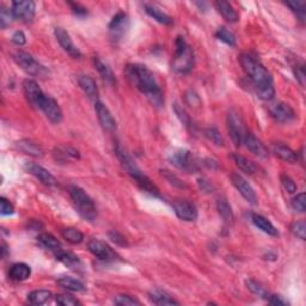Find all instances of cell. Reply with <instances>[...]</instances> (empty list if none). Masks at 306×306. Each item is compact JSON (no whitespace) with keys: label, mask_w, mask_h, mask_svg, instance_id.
<instances>
[{"label":"cell","mask_w":306,"mask_h":306,"mask_svg":"<svg viewBox=\"0 0 306 306\" xmlns=\"http://www.w3.org/2000/svg\"><path fill=\"white\" fill-rule=\"evenodd\" d=\"M108 236H109V239L111 240V242L117 244V246H120V247L128 246L127 240H126L125 237L122 236L121 233H118L117 231H110L109 233H108Z\"/></svg>","instance_id":"f5cc1de1"},{"label":"cell","mask_w":306,"mask_h":306,"mask_svg":"<svg viewBox=\"0 0 306 306\" xmlns=\"http://www.w3.org/2000/svg\"><path fill=\"white\" fill-rule=\"evenodd\" d=\"M0 213L2 215H11L14 213L13 205L5 197H0Z\"/></svg>","instance_id":"681fc988"},{"label":"cell","mask_w":306,"mask_h":306,"mask_svg":"<svg viewBox=\"0 0 306 306\" xmlns=\"http://www.w3.org/2000/svg\"><path fill=\"white\" fill-rule=\"evenodd\" d=\"M217 210L220 214V217L222 218L228 225H232L235 222V214H233L232 207L230 206V203L226 201L225 199H219L217 201Z\"/></svg>","instance_id":"1f68e13d"},{"label":"cell","mask_w":306,"mask_h":306,"mask_svg":"<svg viewBox=\"0 0 306 306\" xmlns=\"http://www.w3.org/2000/svg\"><path fill=\"white\" fill-rule=\"evenodd\" d=\"M12 42L14 43V45H17V46H23L25 42H27V37H25V35H24V32L23 31H16L14 32V34L12 35Z\"/></svg>","instance_id":"6f0895ef"},{"label":"cell","mask_w":306,"mask_h":306,"mask_svg":"<svg viewBox=\"0 0 306 306\" xmlns=\"http://www.w3.org/2000/svg\"><path fill=\"white\" fill-rule=\"evenodd\" d=\"M67 190L72 203L79 215L89 222L95 221L97 219V207L91 197L84 192V189L78 186H70Z\"/></svg>","instance_id":"277c9868"},{"label":"cell","mask_w":306,"mask_h":306,"mask_svg":"<svg viewBox=\"0 0 306 306\" xmlns=\"http://www.w3.org/2000/svg\"><path fill=\"white\" fill-rule=\"evenodd\" d=\"M174 109H175L176 115H177V117L179 118V120H181V122L185 124L186 127H189V126H190V117H189V115L186 113V110L183 109L181 106H178V104H175Z\"/></svg>","instance_id":"f907efd6"},{"label":"cell","mask_w":306,"mask_h":306,"mask_svg":"<svg viewBox=\"0 0 306 306\" xmlns=\"http://www.w3.org/2000/svg\"><path fill=\"white\" fill-rule=\"evenodd\" d=\"M7 253V247L5 246V243H3L2 246V257H5Z\"/></svg>","instance_id":"680465c9"},{"label":"cell","mask_w":306,"mask_h":306,"mask_svg":"<svg viewBox=\"0 0 306 306\" xmlns=\"http://www.w3.org/2000/svg\"><path fill=\"white\" fill-rule=\"evenodd\" d=\"M291 206L294 211L300 212V213H304L306 211V195L305 193H301L296 197H293L292 201H291Z\"/></svg>","instance_id":"ee69618b"},{"label":"cell","mask_w":306,"mask_h":306,"mask_svg":"<svg viewBox=\"0 0 306 306\" xmlns=\"http://www.w3.org/2000/svg\"><path fill=\"white\" fill-rule=\"evenodd\" d=\"M149 298L156 305H179L177 300H175L170 294L160 289L151 290L149 292Z\"/></svg>","instance_id":"d4e9b609"},{"label":"cell","mask_w":306,"mask_h":306,"mask_svg":"<svg viewBox=\"0 0 306 306\" xmlns=\"http://www.w3.org/2000/svg\"><path fill=\"white\" fill-rule=\"evenodd\" d=\"M273 151H274L275 156L279 157L280 159L283 161H287V163H297L298 161V153L294 152V151L289 147L285 144L278 142L273 145Z\"/></svg>","instance_id":"603a6c76"},{"label":"cell","mask_w":306,"mask_h":306,"mask_svg":"<svg viewBox=\"0 0 306 306\" xmlns=\"http://www.w3.org/2000/svg\"><path fill=\"white\" fill-rule=\"evenodd\" d=\"M54 157L56 160L66 163L70 159H79L80 152L72 146H60L54 150Z\"/></svg>","instance_id":"484cf974"},{"label":"cell","mask_w":306,"mask_h":306,"mask_svg":"<svg viewBox=\"0 0 306 306\" xmlns=\"http://www.w3.org/2000/svg\"><path fill=\"white\" fill-rule=\"evenodd\" d=\"M38 109H41L46 117L53 124H60L63 120V110H61L59 103L53 97L47 95L43 96L38 104Z\"/></svg>","instance_id":"30bf717a"},{"label":"cell","mask_w":306,"mask_h":306,"mask_svg":"<svg viewBox=\"0 0 306 306\" xmlns=\"http://www.w3.org/2000/svg\"><path fill=\"white\" fill-rule=\"evenodd\" d=\"M13 60L24 72H27L29 75L37 78H47L49 75V71L47 70L46 66L39 64L31 54L23 50H18L13 54Z\"/></svg>","instance_id":"8992f818"},{"label":"cell","mask_w":306,"mask_h":306,"mask_svg":"<svg viewBox=\"0 0 306 306\" xmlns=\"http://www.w3.org/2000/svg\"><path fill=\"white\" fill-rule=\"evenodd\" d=\"M287 6L291 7V10L294 13H297V17L299 18L301 22L305 21L306 16V3L300 2V0H294V2H287Z\"/></svg>","instance_id":"ab89813d"},{"label":"cell","mask_w":306,"mask_h":306,"mask_svg":"<svg viewBox=\"0 0 306 306\" xmlns=\"http://www.w3.org/2000/svg\"><path fill=\"white\" fill-rule=\"evenodd\" d=\"M54 255H55V258L57 261L61 262V263L65 266H67V267L74 268L80 263V260H79L77 255H74L73 253H70V251H65L63 249H60L55 251Z\"/></svg>","instance_id":"d6a6232c"},{"label":"cell","mask_w":306,"mask_h":306,"mask_svg":"<svg viewBox=\"0 0 306 306\" xmlns=\"http://www.w3.org/2000/svg\"><path fill=\"white\" fill-rule=\"evenodd\" d=\"M169 161L179 170L187 172H195L199 169L197 161L188 150H177L169 157Z\"/></svg>","instance_id":"ba28073f"},{"label":"cell","mask_w":306,"mask_h":306,"mask_svg":"<svg viewBox=\"0 0 306 306\" xmlns=\"http://www.w3.org/2000/svg\"><path fill=\"white\" fill-rule=\"evenodd\" d=\"M24 169L27 170V172L34 176L38 179L42 185L48 186V187H53L57 185L56 178L50 174V172L45 169L41 165L36 164V163H25Z\"/></svg>","instance_id":"9a60e30c"},{"label":"cell","mask_w":306,"mask_h":306,"mask_svg":"<svg viewBox=\"0 0 306 306\" xmlns=\"http://www.w3.org/2000/svg\"><path fill=\"white\" fill-rule=\"evenodd\" d=\"M128 27V18L125 12H118L113 17L109 23V32L113 41H118L125 35L126 29Z\"/></svg>","instance_id":"e0dca14e"},{"label":"cell","mask_w":306,"mask_h":306,"mask_svg":"<svg viewBox=\"0 0 306 306\" xmlns=\"http://www.w3.org/2000/svg\"><path fill=\"white\" fill-rule=\"evenodd\" d=\"M12 11L14 19H19L24 23H30L35 18L36 13V4L31 0H19V2H13Z\"/></svg>","instance_id":"9c48e42d"},{"label":"cell","mask_w":306,"mask_h":306,"mask_svg":"<svg viewBox=\"0 0 306 306\" xmlns=\"http://www.w3.org/2000/svg\"><path fill=\"white\" fill-rule=\"evenodd\" d=\"M144 9H145V12L149 14L151 18H153L154 21H157L158 23L169 25L172 23V18L168 16L167 13L164 12L163 10L159 9V7L153 5V4H145L144 5Z\"/></svg>","instance_id":"4316f807"},{"label":"cell","mask_w":306,"mask_h":306,"mask_svg":"<svg viewBox=\"0 0 306 306\" xmlns=\"http://www.w3.org/2000/svg\"><path fill=\"white\" fill-rule=\"evenodd\" d=\"M231 159L233 160V163H235L237 167L240 169V170L246 172V174L253 175L257 170V168H256V165H255V163H253V161L248 159V158L242 156V154L232 153L231 154Z\"/></svg>","instance_id":"4dcf8cb0"},{"label":"cell","mask_w":306,"mask_h":306,"mask_svg":"<svg viewBox=\"0 0 306 306\" xmlns=\"http://www.w3.org/2000/svg\"><path fill=\"white\" fill-rule=\"evenodd\" d=\"M114 303L120 306H133V305H141V303L136 299V298L132 296H127V294H120L116 296L114 299Z\"/></svg>","instance_id":"7bdbcfd3"},{"label":"cell","mask_w":306,"mask_h":306,"mask_svg":"<svg viewBox=\"0 0 306 306\" xmlns=\"http://www.w3.org/2000/svg\"><path fill=\"white\" fill-rule=\"evenodd\" d=\"M68 5L71 6L72 12H73L77 17H85L88 16V9L84 6H81L78 3H68Z\"/></svg>","instance_id":"db71d44e"},{"label":"cell","mask_w":306,"mask_h":306,"mask_svg":"<svg viewBox=\"0 0 306 306\" xmlns=\"http://www.w3.org/2000/svg\"><path fill=\"white\" fill-rule=\"evenodd\" d=\"M161 175L164 176L165 177V179H168L169 182L171 183V185H174V186H176V187H178V188H185L186 187V185L185 183H183V181H181V179H179L177 176L176 175H174L172 174V172H170V171H168V170H161Z\"/></svg>","instance_id":"c3c4849f"},{"label":"cell","mask_w":306,"mask_h":306,"mask_svg":"<svg viewBox=\"0 0 306 306\" xmlns=\"http://www.w3.org/2000/svg\"><path fill=\"white\" fill-rule=\"evenodd\" d=\"M205 135H206V138L210 140V141L213 142L214 145L222 146V144H224V139H222L220 132L215 127L207 128L206 131H205Z\"/></svg>","instance_id":"60d3db41"},{"label":"cell","mask_w":306,"mask_h":306,"mask_svg":"<svg viewBox=\"0 0 306 306\" xmlns=\"http://www.w3.org/2000/svg\"><path fill=\"white\" fill-rule=\"evenodd\" d=\"M291 232L301 240L306 239V222L304 220L296 221L291 225Z\"/></svg>","instance_id":"b9f144b4"},{"label":"cell","mask_w":306,"mask_h":306,"mask_svg":"<svg viewBox=\"0 0 306 306\" xmlns=\"http://www.w3.org/2000/svg\"><path fill=\"white\" fill-rule=\"evenodd\" d=\"M268 303L275 306H287L289 305V301L283 299L281 296H276V294H269L267 298Z\"/></svg>","instance_id":"11a10c76"},{"label":"cell","mask_w":306,"mask_h":306,"mask_svg":"<svg viewBox=\"0 0 306 306\" xmlns=\"http://www.w3.org/2000/svg\"><path fill=\"white\" fill-rule=\"evenodd\" d=\"M185 100L189 107L196 108V107L201 106V99H200L199 95H197L195 91H193V90H188V91L186 92Z\"/></svg>","instance_id":"bcb514c9"},{"label":"cell","mask_w":306,"mask_h":306,"mask_svg":"<svg viewBox=\"0 0 306 306\" xmlns=\"http://www.w3.org/2000/svg\"><path fill=\"white\" fill-rule=\"evenodd\" d=\"M16 147L18 151L23 152L24 154H28V156L34 157V158H42L43 157V150L42 147L38 145L37 142L31 141V140L23 139L21 141L16 144Z\"/></svg>","instance_id":"7402d4cb"},{"label":"cell","mask_w":306,"mask_h":306,"mask_svg":"<svg viewBox=\"0 0 306 306\" xmlns=\"http://www.w3.org/2000/svg\"><path fill=\"white\" fill-rule=\"evenodd\" d=\"M271 115L275 121L280 122V124H286V122L294 120V117H296V113H294L292 107L283 102L275 104L271 109Z\"/></svg>","instance_id":"d6986e66"},{"label":"cell","mask_w":306,"mask_h":306,"mask_svg":"<svg viewBox=\"0 0 306 306\" xmlns=\"http://www.w3.org/2000/svg\"><path fill=\"white\" fill-rule=\"evenodd\" d=\"M125 74L129 83L144 93L149 102L157 108L164 106V96L154 74L145 65L128 64L125 67Z\"/></svg>","instance_id":"6da1fadb"},{"label":"cell","mask_w":306,"mask_h":306,"mask_svg":"<svg viewBox=\"0 0 306 306\" xmlns=\"http://www.w3.org/2000/svg\"><path fill=\"white\" fill-rule=\"evenodd\" d=\"M9 275L13 281H24L30 278L31 268L25 263H16L10 268Z\"/></svg>","instance_id":"f1b7e54d"},{"label":"cell","mask_w":306,"mask_h":306,"mask_svg":"<svg viewBox=\"0 0 306 306\" xmlns=\"http://www.w3.org/2000/svg\"><path fill=\"white\" fill-rule=\"evenodd\" d=\"M230 178H231L232 185L236 187V189L238 190V192L240 193V195H242L244 199L248 201V202L251 205L257 203L256 193H255L253 187H251L249 183L246 181V178H243V176L237 174V172H232L231 176H230Z\"/></svg>","instance_id":"8fae6325"},{"label":"cell","mask_w":306,"mask_h":306,"mask_svg":"<svg viewBox=\"0 0 306 306\" xmlns=\"http://www.w3.org/2000/svg\"><path fill=\"white\" fill-rule=\"evenodd\" d=\"M251 221L254 222V225L256 226V228H258L261 231H263L264 233H267V235H269V236L276 237L279 235L278 229H276L267 218H264L263 215L253 213L251 214Z\"/></svg>","instance_id":"cb8c5ba5"},{"label":"cell","mask_w":306,"mask_h":306,"mask_svg":"<svg viewBox=\"0 0 306 306\" xmlns=\"http://www.w3.org/2000/svg\"><path fill=\"white\" fill-rule=\"evenodd\" d=\"M246 144L247 149L250 151L251 153L255 154V156L258 158H268L269 153L267 147L264 146V144L261 141L260 139H257L256 136L251 133L248 132L246 138H244V142Z\"/></svg>","instance_id":"ffe728a7"},{"label":"cell","mask_w":306,"mask_h":306,"mask_svg":"<svg viewBox=\"0 0 306 306\" xmlns=\"http://www.w3.org/2000/svg\"><path fill=\"white\" fill-rule=\"evenodd\" d=\"M246 285L248 287V290H249L251 293H254L255 296L261 297V298H266V299L268 298L269 293L267 292V290H266L260 282L255 281V280H247Z\"/></svg>","instance_id":"74e56055"},{"label":"cell","mask_w":306,"mask_h":306,"mask_svg":"<svg viewBox=\"0 0 306 306\" xmlns=\"http://www.w3.org/2000/svg\"><path fill=\"white\" fill-rule=\"evenodd\" d=\"M281 183L283 188L286 189V192H289L290 194L297 192V185L293 182V179L289 177L287 175H281Z\"/></svg>","instance_id":"816d5d0a"},{"label":"cell","mask_w":306,"mask_h":306,"mask_svg":"<svg viewBox=\"0 0 306 306\" xmlns=\"http://www.w3.org/2000/svg\"><path fill=\"white\" fill-rule=\"evenodd\" d=\"M215 36H217L218 39H220V41L226 43V45L232 46V47L236 46V36L224 27L218 29V31L215 32Z\"/></svg>","instance_id":"f35d334b"},{"label":"cell","mask_w":306,"mask_h":306,"mask_svg":"<svg viewBox=\"0 0 306 306\" xmlns=\"http://www.w3.org/2000/svg\"><path fill=\"white\" fill-rule=\"evenodd\" d=\"M13 18L14 17L12 11L7 10L4 6H2V10H0V23H2V28L5 29L7 25H10Z\"/></svg>","instance_id":"7dc6e473"},{"label":"cell","mask_w":306,"mask_h":306,"mask_svg":"<svg viewBox=\"0 0 306 306\" xmlns=\"http://www.w3.org/2000/svg\"><path fill=\"white\" fill-rule=\"evenodd\" d=\"M52 297V292L48 290H35L28 294L29 303L34 305H43Z\"/></svg>","instance_id":"8d00e7d4"},{"label":"cell","mask_w":306,"mask_h":306,"mask_svg":"<svg viewBox=\"0 0 306 306\" xmlns=\"http://www.w3.org/2000/svg\"><path fill=\"white\" fill-rule=\"evenodd\" d=\"M37 240L42 247L53 251V253L63 249V248H61V243L53 235H50V233H41V235L37 237Z\"/></svg>","instance_id":"d590c367"},{"label":"cell","mask_w":306,"mask_h":306,"mask_svg":"<svg viewBox=\"0 0 306 306\" xmlns=\"http://www.w3.org/2000/svg\"><path fill=\"white\" fill-rule=\"evenodd\" d=\"M61 236L63 238L68 242L72 246H77V244H80L84 239V235L80 230L75 229V228H66L61 231Z\"/></svg>","instance_id":"e575fe53"},{"label":"cell","mask_w":306,"mask_h":306,"mask_svg":"<svg viewBox=\"0 0 306 306\" xmlns=\"http://www.w3.org/2000/svg\"><path fill=\"white\" fill-rule=\"evenodd\" d=\"M95 110L98 117V121L100 126H102L104 131L107 132H115L117 128L116 120H115L113 115H111L110 110L108 109V107L102 102L95 103Z\"/></svg>","instance_id":"2e32d148"},{"label":"cell","mask_w":306,"mask_h":306,"mask_svg":"<svg viewBox=\"0 0 306 306\" xmlns=\"http://www.w3.org/2000/svg\"><path fill=\"white\" fill-rule=\"evenodd\" d=\"M226 124H228V131L232 142L235 144L237 147L242 146L244 142V138H246L248 132L243 117L240 116L238 111H230L228 114V117H226Z\"/></svg>","instance_id":"52a82bcc"},{"label":"cell","mask_w":306,"mask_h":306,"mask_svg":"<svg viewBox=\"0 0 306 306\" xmlns=\"http://www.w3.org/2000/svg\"><path fill=\"white\" fill-rule=\"evenodd\" d=\"M294 75H296L297 80L299 81L301 85L305 84V70L303 64L294 66Z\"/></svg>","instance_id":"9f6ffc18"},{"label":"cell","mask_w":306,"mask_h":306,"mask_svg":"<svg viewBox=\"0 0 306 306\" xmlns=\"http://www.w3.org/2000/svg\"><path fill=\"white\" fill-rule=\"evenodd\" d=\"M55 301L59 305L63 306H77L80 305L78 299H75L74 297L68 296V294H57L55 298Z\"/></svg>","instance_id":"f6af8a7d"},{"label":"cell","mask_w":306,"mask_h":306,"mask_svg":"<svg viewBox=\"0 0 306 306\" xmlns=\"http://www.w3.org/2000/svg\"><path fill=\"white\" fill-rule=\"evenodd\" d=\"M174 211L178 219L183 221H195L197 219V208L193 202L186 200H178L172 203Z\"/></svg>","instance_id":"4fadbf2b"},{"label":"cell","mask_w":306,"mask_h":306,"mask_svg":"<svg viewBox=\"0 0 306 306\" xmlns=\"http://www.w3.org/2000/svg\"><path fill=\"white\" fill-rule=\"evenodd\" d=\"M88 249L93 256H96L100 261H115L116 260V253L102 240L91 239L88 244Z\"/></svg>","instance_id":"7c38bea8"},{"label":"cell","mask_w":306,"mask_h":306,"mask_svg":"<svg viewBox=\"0 0 306 306\" xmlns=\"http://www.w3.org/2000/svg\"><path fill=\"white\" fill-rule=\"evenodd\" d=\"M23 91L28 102L30 103L32 107L38 108V104L41 102L42 97L45 96V93H43L37 83L32 80V79H25L23 81Z\"/></svg>","instance_id":"ac0fdd59"},{"label":"cell","mask_w":306,"mask_h":306,"mask_svg":"<svg viewBox=\"0 0 306 306\" xmlns=\"http://www.w3.org/2000/svg\"><path fill=\"white\" fill-rule=\"evenodd\" d=\"M93 65H95L96 70L98 71L100 77L103 78V80L107 83V84L114 85L116 83V79H115V75L109 67V65H107L104 61H102L99 57H93Z\"/></svg>","instance_id":"83f0119b"},{"label":"cell","mask_w":306,"mask_h":306,"mask_svg":"<svg viewBox=\"0 0 306 306\" xmlns=\"http://www.w3.org/2000/svg\"><path fill=\"white\" fill-rule=\"evenodd\" d=\"M214 6L217 7L218 12L224 17L230 23H236L238 21V13L237 11L233 9V6L228 2H215Z\"/></svg>","instance_id":"f546056e"},{"label":"cell","mask_w":306,"mask_h":306,"mask_svg":"<svg viewBox=\"0 0 306 306\" xmlns=\"http://www.w3.org/2000/svg\"><path fill=\"white\" fill-rule=\"evenodd\" d=\"M194 66V52L193 48L182 36L176 39V49L172 57L171 68L177 74H187L193 70Z\"/></svg>","instance_id":"5b68a950"},{"label":"cell","mask_w":306,"mask_h":306,"mask_svg":"<svg viewBox=\"0 0 306 306\" xmlns=\"http://www.w3.org/2000/svg\"><path fill=\"white\" fill-rule=\"evenodd\" d=\"M54 34H55V37L57 42L60 43V46L63 47V49L66 52L68 55L74 57V59H80L81 57V52L79 50L77 46L74 45V42L72 41L71 36L68 32L63 28H55L54 30Z\"/></svg>","instance_id":"5bb4252c"},{"label":"cell","mask_w":306,"mask_h":306,"mask_svg":"<svg viewBox=\"0 0 306 306\" xmlns=\"http://www.w3.org/2000/svg\"><path fill=\"white\" fill-rule=\"evenodd\" d=\"M240 64L244 72L253 81L256 95L263 100H272L275 96V89L273 84L272 74L260 61L250 54H243L240 56Z\"/></svg>","instance_id":"7a4b0ae2"},{"label":"cell","mask_w":306,"mask_h":306,"mask_svg":"<svg viewBox=\"0 0 306 306\" xmlns=\"http://www.w3.org/2000/svg\"><path fill=\"white\" fill-rule=\"evenodd\" d=\"M78 83L80 89L84 91L85 95L88 96L90 99L95 100V103L98 102L97 99H98L99 97V90L98 86L96 84L95 79L90 77V75H80V77L78 78Z\"/></svg>","instance_id":"44dd1931"},{"label":"cell","mask_w":306,"mask_h":306,"mask_svg":"<svg viewBox=\"0 0 306 306\" xmlns=\"http://www.w3.org/2000/svg\"><path fill=\"white\" fill-rule=\"evenodd\" d=\"M115 154H116L117 159L120 160V163L124 168V170L127 172V174L131 176V177L134 179L140 188H141L144 192L150 194L151 196H158L159 195V189L158 187L154 185V183L151 181V179L147 177V176L144 174L134 159L129 156V153L126 151L121 145L115 146Z\"/></svg>","instance_id":"3957f363"},{"label":"cell","mask_w":306,"mask_h":306,"mask_svg":"<svg viewBox=\"0 0 306 306\" xmlns=\"http://www.w3.org/2000/svg\"><path fill=\"white\" fill-rule=\"evenodd\" d=\"M57 285L63 289L71 291V292H83L85 291V286L81 281H79L77 279L70 278V276H64L57 280Z\"/></svg>","instance_id":"836d02e7"}]
</instances>
